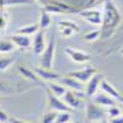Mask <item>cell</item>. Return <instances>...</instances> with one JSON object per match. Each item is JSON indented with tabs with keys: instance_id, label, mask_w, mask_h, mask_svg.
Listing matches in <instances>:
<instances>
[{
	"instance_id": "1",
	"label": "cell",
	"mask_w": 123,
	"mask_h": 123,
	"mask_svg": "<svg viewBox=\"0 0 123 123\" xmlns=\"http://www.w3.org/2000/svg\"><path fill=\"white\" fill-rule=\"evenodd\" d=\"M121 24V14L116 5L111 0H105L104 12H102V24H101V37L102 39H108Z\"/></svg>"
},
{
	"instance_id": "18",
	"label": "cell",
	"mask_w": 123,
	"mask_h": 123,
	"mask_svg": "<svg viewBox=\"0 0 123 123\" xmlns=\"http://www.w3.org/2000/svg\"><path fill=\"white\" fill-rule=\"evenodd\" d=\"M52 25V14H49L48 11H46L44 9L41 10V16H39V30L46 31L47 28H49V26Z\"/></svg>"
},
{
	"instance_id": "7",
	"label": "cell",
	"mask_w": 123,
	"mask_h": 123,
	"mask_svg": "<svg viewBox=\"0 0 123 123\" xmlns=\"http://www.w3.org/2000/svg\"><path fill=\"white\" fill-rule=\"evenodd\" d=\"M106 115V110L96 105L95 102L89 104L86 106V119L89 122H97Z\"/></svg>"
},
{
	"instance_id": "36",
	"label": "cell",
	"mask_w": 123,
	"mask_h": 123,
	"mask_svg": "<svg viewBox=\"0 0 123 123\" xmlns=\"http://www.w3.org/2000/svg\"><path fill=\"white\" fill-rule=\"evenodd\" d=\"M91 123H96V122H91Z\"/></svg>"
},
{
	"instance_id": "24",
	"label": "cell",
	"mask_w": 123,
	"mask_h": 123,
	"mask_svg": "<svg viewBox=\"0 0 123 123\" xmlns=\"http://www.w3.org/2000/svg\"><path fill=\"white\" fill-rule=\"evenodd\" d=\"M70 119H71L70 112H68V111L58 112V115H57V118H55V122H54V123H69Z\"/></svg>"
},
{
	"instance_id": "25",
	"label": "cell",
	"mask_w": 123,
	"mask_h": 123,
	"mask_svg": "<svg viewBox=\"0 0 123 123\" xmlns=\"http://www.w3.org/2000/svg\"><path fill=\"white\" fill-rule=\"evenodd\" d=\"M15 59L14 58H6V57H0V71H5L9 69V67L14 64Z\"/></svg>"
},
{
	"instance_id": "19",
	"label": "cell",
	"mask_w": 123,
	"mask_h": 123,
	"mask_svg": "<svg viewBox=\"0 0 123 123\" xmlns=\"http://www.w3.org/2000/svg\"><path fill=\"white\" fill-rule=\"evenodd\" d=\"M48 90L52 91L55 96L62 97L67 92L68 89L63 84H57V83H54V81H49V83H48Z\"/></svg>"
},
{
	"instance_id": "33",
	"label": "cell",
	"mask_w": 123,
	"mask_h": 123,
	"mask_svg": "<svg viewBox=\"0 0 123 123\" xmlns=\"http://www.w3.org/2000/svg\"><path fill=\"white\" fill-rule=\"evenodd\" d=\"M121 111H122V115H123V104L121 105Z\"/></svg>"
},
{
	"instance_id": "11",
	"label": "cell",
	"mask_w": 123,
	"mask_h": 123,
	"mask_svg": "<svg viewBox=\"0 0 123 123\" xmlns=\"http://www.w3.org/2000/svg\"><path fill=\"white\" fill-rule=\"evenodd\" d=\"M10 39L14 42V44L21 50H28L32 46V42L30 39V36L21 35V33H14L10 36Z\"/></svg>"
},
{
	"instance_id": "9",
	"label": "cell",
	"mask_w": 123,
	"mask_h": 123,
	"mask_svg": "<svg viewBox=\"0 0 123 123\" xmlns=\"http://www.w3.org/2000/svg\"><path fill=\"white\" fill-rule=\"evenodd\" d=\"M33 42H32V50L35 55H41L46 49V38H44V31L39 30L36 35H33Z\"/></svg>"
},
{
	"instance_id": "29",
	"label": "cell",
	"mask_w": 123,
	"mask_h": 123,
	"mask_svg": "<svg viewBox=\"0 0 123 123\" xmlns=\"http://www.w3.org/2000/svg\"><path fill=\"white\" fill-rule=\"evenodd\" d=\"M110 123H123V115H119L117 117L110 118Z\"/></svg>"
},
{
	"instance_id": "21",
	"label": "cell",
	"mask_w": 123,
	"mask_h": 123,
	"mask_svg": "<svg viewBox=\"0 0 123 123\" xmlns=\"http://www.w3.org/2000/svg\"><path fill=\"white\" fill-rule=\"evenodd\" d=\"M15 44L11 39L10 41H6V39H3L0 41V54H7V53H11L14 52L15 49Z\"/></svg>"
},
{
	"instance_id": "35",
	"label": "cell",
	"mask_w": 123,
	"mask_h": 123,
	"mask_svg": "<svg viewBox=\"0 0 123 123\" xmlns=\"http://www.w3.org/2000/svg\"><path fill=\"white\" fill-rule=\"evenodd\" d=\"M69 123H70V122H69ZM71 123H79V122H71Z\"/></svg>"
},
{
	"instance_id": "10",
	"label": "cell",
	"mask_w": 123,
	"mask_h": 123,
	"mask_svg": "<svg viewBox=\"0 0 123 123\" xmlns=\"http://www.w3.org/2000/svg\"><path fill=\"white\" fill-rule=\"evenodd\" d=\"M62 84H63L67 89L71 90V91H76V92H84L85 91V85L84 83L79 81L78 79L73 78V76H68V75H64L63 78L60 79Z\"/></svg>"
},
{
	"instance_id": "2",
	"label": "cell",
	"mask_w": 123,
	"mask_h": 123,
	"mask_svg": "<svg viewBox=\"0 0 123 123\" xmlns=\"http://www.w3.org/2000/svg\"><path fill=\"white\" fill-rule=\"evenodd\" d=\"M54 53H55V41L52 38L46 46V49L43 53L41 54L39 64L44 69H53V63H54Z\"/></svg>"
},
{
	"instance_id": "28",
	"label": "cell",
	"mask_w": 123,
	"mask_h": 123,
	"mask_svg": "<svg viewBox=\"0 0 123 123\" xmlns=\"http://www.w3.org/2000/svg\"><path fill=\"white\" fill-rule=\"evenodd\" d=\"M9 119H10V117L7 115V112L0 108V123H6V122H9Z\"/></svg>"
},
{
	"instance_id": "26",
	"label": "cell",
	"mask_w": 123,
	"mask_h": 123,
	"mask_svg": "<svg viewBox=\"0 0 123 123\" xmlns=\"http://www.w3.org/2000/svg\"><path fill=\"white\" fill-rule=\"evenodd\" d=\"M106 115L110 117V118H113V117H117L119 115H122V111L119 107L117 106H112V107H108L106 110Z\"/></svg>"
},
{
	"instance_id": "27",
	"label": "cell",
	"mask_w": 123,
	"mask_h": 123,
	"mask_svg": "<svg viewBox=\"0 0 123 123\" xmlns=\"http://www.w3.org/2000/svg\"><path fill=\"white\" fill-rule=\"evenodd\" d=\"M7 12H5L4 15L1 14L0 15V30H4L5 27H6V25H7Z\"/></svg>"
},
{
	"instance_id": "8",
	"label": "cell",
	"mask_w": 123,
	"mask_h": 123,
	"mask_svg": "<svg viewBox=\"0 0 123 123\" xmlns=\"http://www.w3.org/2000/svg\"><path fill=\"white\" fill-rule=\"evenodd\" d=\"M65 54L74 62V63L78 64H84L87 63V62L91 59V55L84 50H80V49H74V48H65Z\"/></svg>"
},
{
	"instance_id": "20",
	"label": "cell",
	"mask_w": 123,
	"mask_h": 123,
	"mask_svg": "<svg viewBox=\"0 0 123 123\" xmlns=\"http://www.w3.org/2000/svg\"><path fill=\"white\" fill-rule=\"evenodd\" d=\"M38 31H39L38 24H33V25H27V26L18 28L16 31V33H21V35H26V36H33L38 32Z\"/></svg>"
},
{
	"instance_id": "30",
	"label": "cell",
	"mask_w": 123,
	"mask_h": 123,
	"mask_svg": "<svg viewBox=\"0 0 123 123\" xmlns=\"http://www.w3.org/2000/svg\"><path fill=\"white\" fill-rule=\"evenodd\" d=\"M10 123H30V122H26L24 119H20V118H15V117H11L9 119Z\"/></svg>"
},
{
	"instance_id": "5",
	"label": "cell",
	"mask_w": 123,
	"mask_h": 123,
	"mask_svg": "<svg viewBox=\"0 0 123 123\" xmlns=\"http://www.w3.org/2000/svg\"><path fill=\"white\" fill-rule=\"evenodd\" d=\"M97 73V69L95 67H85L84 69H80V70H75V71H70V73H67L65 75L68 76H73L75 79H78L81 83L86 84L87 81L94 76Z\"/></svg>"
},
{
	"instance_id": "12",
	"label": "cell",
	"mask_w": 123,
	"mask_h": 123,
	"mask_svg": "<svg viewBox=\"0 0 123 123\" xmlns=\"http://www.w3.org/2000/svg\"><path fill=\"white\" fill-rule=\"evenodd\" d=\"M102 76H104L102 74L96 73V74L86 83V86H85V95H86V96H90V97H91V96H94L96 92H97V90H98V87H100L101 80L104 79Z\"/></svg>"
},
{
	"instance_id": "13",
	"label": "cell",
	"mask_w": 123,
	"mask_h": 123,
	"mask_svg": "<svg viewBox=\"0 0 123 123\" xmlns=\"http://www.w3.org/2000/svg\"><path fill=\"white\" fill-rule=\"evenodd\" d=\"M100 89L105 92V94H107L108 96L113 97L116 101L118 102H123V96L119 94V92L116 90V87L112 85L111 83H108V81L106 79H102L101 83H100Z\"/></svg>"
},
{
	"instance_id": "14",
	"label": "cell",
	"mask_w": 123,
	"mask_h": 123,
	"mask_svg": "<svg viewBox=\"0 0 123 123\" xmlns=\"http://www.w3.org/2000/svg\"><path fill=\"white\" fill-rule=\"evenodd\" d=\"M94 102L96 105L104 107V108H108V107H112V106H117V101L113 98L108 96L107 94H105V92H102V94H95L94 95Z\"/></svg>"
},
{
	"instance_id": "23",
	"label": "cell",
	"mask_w": 123,
	"mask_h": 123,
	"mask_svg": "<svg viewBox=\"0 0 123 123\" xmlns=\"http://www.w3.org/2000/svg\"><path fill=\"white\" fill-rule=\"evenodd\" d=\"M57 112L55 111H48L46 113H43L41 116V123H54L55 122V118H57Z\"/></svg>"
},
{
	"instance_id": "16",
	"label": "cell",
	"mask_w": 123,
	"mask_h": 123,
	"mask_svg": "<svg viewBox=\"0 0 123 123\" xmlns=\"http://www.w3.org/2000/svg\"><path fill=\"white\" fill-rule=\"evenodd\" d=\"M35 73L38 75L39 79L42 80H46V81H54V80H58L60 78L59 74L54 73V71H52V69H44V68H35Z\"/></svg>"
},
{
	"instance_id": "32",
	"label": "cell",
	"mask_w": 123,
	"mask_h": 123,
	"mask_svg": "<svg viewBox=\"0 0 123 123\" xmlns=\"http://www.w3.org/2000/svg\"><path fill=\"white\" fill-rule=\"evenodd\" d=\"M35 1H38V3H42V4H46V0H35Z\"/></svg>"
},
{
	"instance_id": "17",
	"label": "cell",
	"mask_w": 123,
	"mask_h": 123,
	"mask_svg": "<svg viewBox=\"0 0 123 123\" xmlns=\"http://www.w3.org/2000/svg\"><path fill=\"white\" fill-rule=\"evenodd\" d=\"M17 71L21 74V76H24L25 79H27L30 81H33V83H39V81H41L38 75L35 73V70L27 68L26 65H18L17 67Z\"/></svg>"
},
{
	"instance_id": "4",
	"label": "cell",
	"mask_w": 123,
	"mask_h": 123,
	"mask_svg": "<svg viewBox=\"0 0 123 123\" xmlns=\"http://www.w3.org/2000/svg\"><path fill=\"white\" fill-rule=\"evenodd\" d=\"M58 30H59L60 36L64 38L73 37V36L78 35L80 31L79 26L74 21H70V20H60L58 22Z\"/></svg>"
},
{
	"instance_id": "22",
	"label": "cell",
	"mask_w": 123,
	"mask_h": 123,
	"mask_svg": "<svg viewBox=\"0 0 123 123\" xmlns=\"http://www.w3.org/2000/svg\"><path fill=\"white\" fill-rule=\"evenodd\" d=\"M100 37H101V31H100V28H97V30H92L90 32L85 33L83 36V39L85 42H95Z\"/></svg>"
},
{
	"instance_id": "31",
	"label": "cell",
	"mask_w": 123,
	"mask_h": 123,
	"mask_svg": "<svg viewBox=\"0 0 123 123\" xmlns=\"http://www.w3.org/2000/svg\"><path fill=\"white\" fill-rule=\"evenodd\" d=\"M96 1H97V0H89L87 4H86V7H89V6H91V5H94Z\"/></svg>"
},
{
	"instance_id": "34",
	"label": "cell",
	"mask_w": 123,
	"mask_h": 123,
	"mask_svg": "<svg viewBox=\"0 0 123 123\" xmlns=\"http://www.w3.org/2000/svg\"><path fill=\"white\" fill-rule=\"evenodd\" d=\"M121 54H122V55H123V48H122V49H121Z\"/></svg>"
},
{
	"instance_id": "15",
	"label": "cell",
	"mask_w": 123,
	"mask_h": 123,
	"mask_svg": "<svg viewBox=\"0 0 123 123\" xmlns=\"http://www.w3.org/2000/svg\"><path fill=\"white\" fill-rule=\"evenodd\" d=\"M63 101L70 107V108H79L81 106V98L80 96L76 95V91H71V90H67V92L62 96Z\"/></svg>"
},
{
	"instance_id": "3",
	"label": "cell",
	"mask_w": 123,
	"mask_h": 123,
	"mask_svg": "<svg viewBox=\"0 0 123 123\" xmlns=\"http://www.w3.org/2000/svg\"><path fill=\"white\" fill-rule=\"evenodd\" d=\"M78 15L83 20H85L86 22L94 25V26H101V24H102V12L100 10L84 9V10H80Z\"/></svg>"
},
{
	"instance_id": "6",
	"label": "cell",
	"mask_w": 123,
	"mask_h": 123,
	"mask_svg": "<svg viewBox=\"0 0 123 123\" xmlns=\"http://www.w3.org/2000/svg\"><path fill=\"white\" fill-rule=\"evenodd\" d=\"M47 98H48V106H49V108L52 110V111H55V112H64V111H68V112H70L71 108L63 101V98L55 96L50 90H48V96H47Z\"/></svg>"
}]
</instances>
